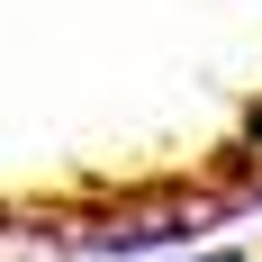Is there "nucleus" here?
<instances>
[{"mask_svg":"<svg viewBox=\"0 0 262 262\" xmlns=\"http://www.w3.org/2000/svg\"><path fill=\"white\" fill-rule=\"evenodd\" d=\"M226 190H235V208H253V199H262V100L244 108L235 145H226Z\"/></svg>","mask_w":262,"mask_h":262,"instance_id":"1","label":"nucleus"},{"mask_svg":"<svg viewBox=\"0 0 262 262\" xmlns=\"http://www.w3.org/2000/svg\"><path fill=\"white\" fill-rule=\"evenodd\" d=\"M199 262H235V253H199Z\"/></svg>","mask_w":262,"mask_h":262,"instance_id":"2","label":"nucleus"}]
</instances>
